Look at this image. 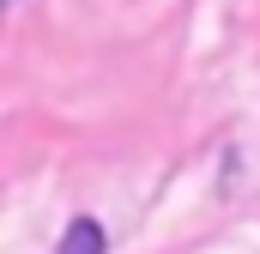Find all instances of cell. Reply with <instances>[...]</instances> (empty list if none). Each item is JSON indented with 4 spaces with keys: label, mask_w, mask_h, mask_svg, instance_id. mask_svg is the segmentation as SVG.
<instances>
[{
    "label": "cell",
    "mask_w": 260,
    "mask_h": 254,
    "mask_svg": "<svg viewBox=\"0 0 260 254\" xmlns=\"http://www.w3.org/2000/svg\"><path fill=\"white\" fill-rule=\"evenodd\" d=\"M55 254H109V230H103L97 218H85V212H79V218L61 230Z\"/></svg>",
    "instance_id": "obj_1"
}]
</instances>
